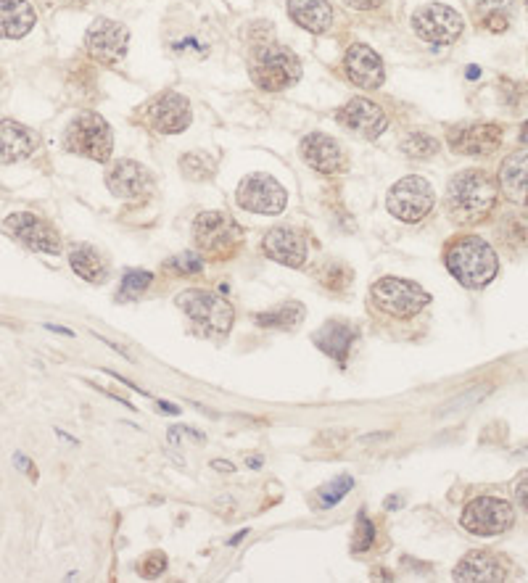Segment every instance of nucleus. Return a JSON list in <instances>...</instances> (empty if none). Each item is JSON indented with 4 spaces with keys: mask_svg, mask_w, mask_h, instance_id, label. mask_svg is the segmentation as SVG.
Segmentation results:
<instances>
[{
    "mask_svg": "<svg viewBox=\"0 0 528 583\" xmlns=\"http://www.w3.org/2000/svg\"><path fill=\"white\" fill-rule=\"evenodd\" d=\"M148 122L156 132L164 135H175V132L188 130L191 124V103L180 93H162L154 101L151 111H148Z\"/></svg>",
    "mask_w": 528,
    "mask_h": 583,
    "instance_id": "f3484780",
    "label": "nucleus"
},
{
    "mask_svg": "<svg viewBox=\"0 0 528 583\" xmlns=\"http://www.w3.org/2000/svg\"><path fill=\"white\" fill-rule=\"evenodd\" d=\"M304 312L307 309L301 307L299 301H286L280 307L270 309V312H259L254 320L262 328H275V330H294L301 320H304Z\"/></svg>",
    "mask_w": 528,
    "mask_h": 583,
    "instance_id": "cd10ccee",
    "label": "nucleus"
},
{
    "mask_svg": "<svg viewBox=\"0 0 528 583\" xmlns=\"http://www.w3.org/2000/svg\"><path fill=\"white\" fill-rule=\"evenodd\" d=\"M69 264H72V270L77 272L82 280H88V283L93 285L106 283V277H109L106 262H103L96 248L88 246V243H77V246L69 251Z\"/></svg>",
    "mask_w": 528,
    "mask_h": 583,
    "instance_id": "bb28decb",
    "label": "nucleus"
},
{
    "mask_svg": "<svg viewBox=\"0 0 528 583\" xmlns=\"http://www.w3.org/2000/svg\"><path fill=\"white\" fill-rule=\"evenodd\" d=\"M383 0H346V6L357 8V11H373V8L381 6Z\"/></svg>",
    "mask_w": 528,
    "mask_h": 583,
    "instance_id": "a19ab883",
    "label": "nucleus"
},
{
    "mask_svg": "<svg viewBox=\"0 0 528 583\" xmlns=\"http://www.w3.org/2000/svg\"><path fill=\"white\" fill-rule=\"evenodd\" d=\"M449 146L457 154L465 156H489L502 143V127L499 124H468V127H452L447 135Z\"/></svg>",
    "mask_w": 528,
    "mask_h": 583,
    "instance_id": "2eb2a0df",
    "label": "nucleus"
},
{
    "mask_svg": "<svg viewBox=\"0 0 528 583\" xmlns=\"http://www.w3.org/2000/svg\"><path fill=\"white\" fill-rule=\"evenodd\" d=\"M402 151L412 159H431L439 151V140L426 135V132H412L410 138H404Z\"/></svg>",
    "mask_w": 528,
    "mask_h": 583,
    "instance_id": "c756f323",
    "label": "nucleus"
},
{
    "mask_svg": "<svg viewBox=\"0 0 528 583\" xmlns=\"http://www.w3.org/2000/svg\"><path fill=\"white\" fill-rule=\"evenodd\" d=\"M214 467H217V470H233V465H230V462H222V460L214 462Z\"/></svg>",
    "mask_w": 528,
    "mask_h": 583,
    "instance_id": "37998d69",
    "label": "nucleus"
},
{
    "mask_svg": "<svg viewBox=\"0 0 528 583\" xmlns=\"http://www.w3.org/2000/svg\"><path fill=\"white\" fill-rule=\"evenodd\" d=\"M521 143L523 146H528V122L523 124V130H521Z\"/></svg>",
    "mask_w": 528,
    "mask_h": 583,
    "instance_id": "c03bdc74",
    "label": "nucleus"
},
{
    "mask_svg": "<svg viewBox=\"0 0 528 583\" xmlns=\"http://www.w3.org/2000/svg\"><path fill=\"white\" fill-rule=\"evenodd\" d=\"M37 14L30 0H0V37L19 40L35 27Z\"/></svg>",
    "mask_w": 528,
    "mask_h": 583,
    "instance_id": "b1692460",
    "label": "nucleus"
},
{
    "mask_svg": "<svg viewBox=\"0 0 528 583\" xmlns=\"http://www.w3.org/2000/svg\"><path fill=\"white\" fill-rule=\"evenodd\" d=\"M127 43H130L127 27L119 22H111V19L93 22L88 27V35H85V48L103 66H114L125 59Z\"/></svg>",
    "mask_w": 528,
    "mask_h": 583,
    "instance_id": "f8f14e48",
    "label": "nucleus"
},
{
    "mask_svg": "<svg viewBox=\"0 0 528 583\" xmlns=\"http://www.w3.org/2000/svg\"><path fill=\"white\" fill-rule=\"evenodd\" d=\"M45 328H48V330H53V333H61V336H69V338H72V336H74L72 330H66V328H59V325H45Z\"/></svg>",
    "mask_w": 528,
    "mask_h": 583,
    "instance_id": "79ce46f5",
    "label": "nucleus"
},
{
    "mask_svg": "<svg viewBox=\"0 0 528 583\" xmlns=\"http://www.w3.org/2000/svg\"><path fill=\"white\" fill-rule=\"evenodd\" d=\"M140 576L143 578H159L167 570V557H164L162 552H151L146 554L143 560H140L138 565Z\"/></svg>",
    "mask_w": 528,
    "mask_h": 583,
    "instance_id": "f704fd0d",
    "label": "nucleus"
},
{
    "mask_svg": "<svg viewBox=\"0 0 528 583\" xmlns=\"http://www.w3.org/2000/svg\"><path fill=\"white\" fill-rule=\"evenodd\" d=\"M14 462H16V467L22 470V473H27L32 478V481H37V470H35V465H32L24 454H14Z\"/></svg>",
    "mask_w": 528,
    "mask_h": 583,
    "instance_id": "ea45409f",
    "label": "nucleus"
},
{
    "mask_svg": "<svg viewBox=\"0 0 528 583\" xmlns=\"http://www.w3.org/2000/svg\"><path fill=\"white\" fill-rule=\"evenodd\" d=\"M180 169H183V175L188 177V180H196V183H201V180H209V177L214 175V169H217V161L212 159L209 154H185L183 159H180Z\"/></svg>",
    "mask_w": 528,
    "mask_h": 583,
    "instance_id": "c85d7f7f",
    "label": "nucleus"
},
{
    "mask_svg": "<svg viewBox=\"0 0 528 583\" xmlns=\"http://www.w3.org/2000/svg\"><path fill=\"white\" fill-rule=\"evenodd\" d=\"M66 148L72 154H80L85 159L106 161L111 156V127L106 119L93 114V111H82L80 117H74L72 124L66 127Z\"/></svg>",
    "mask_w": 528,
    "mask_h": 583,
    "instance_id": "423d86ee",
    "label": "nucleus"
},
{
    "mask_svg": "<svg viewBox=\"0 0 528 583\" xmlns=\"http://www.w3.org/2000/svg\"><path fill=\"white\" fill-rule=\"evenodd\" d=\"M433 188L426 177H404L394 188L389 190V198H386V206L396 219L402 222H420L423 217H428V212L433 209Z\"/></svg>",
    "mask_w": 528,
    "mask_h": 583,
    "instance_id": "6e6552de",
    "label": "nucleus"
},
{
    "mask_svg": "<svg viewBox=\"0 0 528 583\" xmlns=\"http://www.w3.org/2000/svg\"><path fill=\"white\" fill-rule=\"evenodd\" d=\"M154 283V275L146 270H130L125 275V283H122V296L125 299H135L143 291H148V285Z\"/></svg>",
    "mask_w": 528,
    "mask_h": 583,
    "instance_id": "2f4dec72",
    "label": "nucleus"
},
{
    "mask_svg": "<svg viewBox=\"0 0 528 583\" xmlns=\"http://www.w3.org/2000/svg\"><path fill=\"white\" fill-rule=\"evenodd\" d=\"M177 307L191 317L193 325L209 338H225L233 328V307L228 299H222L212 291H185L177 296Z\"/></svg>",
    "mask_w": 528,
    "mask_h": 583,
    "instance_id": "7ed1b4c3",
    "label": "nucleus"
},
{
    "mask_svg": "<svg viewBox=\"0 0 528 583\" xmlns=\"http://www.w3.org/2000/svg\"><path fill=\"white\" fill-rule=\"evenodd\" d=\"M412 27L426 43L449 45L462 35V16L444 3H426L412 14Z\"/></svg>",
    "mask_w": 528,
    "mask_h": 583,
    "instance_id": "1a4fd4ad",
    "label": "nucleus"
},
{
    "mask_svg": "<svg viewBox=\"0 0 528 583\" xmlns=\"http://www.w3.org/2000/svg\"><path fill=\"white\" fill-rule=\"evenodd\" d=\"M336 119L344 124L346 130L357 132V135L367 140L378 138L386 130V114H383L378 103L367 101V98H352L346 106L338 109Z\"/></svg>",
    "mask_w": 528,
    "mask_h": 583,
    "instance_id": "dca6fc26",
    "label": "nucleus"
},
{
    "mask_svg": "<svg viewBox=\"0 0 528 583\" xmlns=\"http://www.w3.org/2000/svg\"><path fill=\"white\" fill-rule=\"evenodd\" d=\"M262 248L270 259L286 264V267H304L309 254L307 238L291 227H272L270 233L264 235Z\"/></svg>",
    "mask_w": 528,
    "mask_h": 583,
    "instance_id": "aec40b11",
    "label": "nucleus"
},
{
    "mask_svg": "<svg viewBox=\"0 0 528 583\" xmlns=\"http://www.w3.org/2000/svg\"><path fill=\"white\" fill-rule=\"evenodd\" d=\"M3 225L14 238L24 243V246L35 248L40 254H51L56 256L61 251V238L59 233L53 230V225H48L43 217H37V214L30 212H16L8 214L3 219Z\"/></svg>",
    "mask_w": 528,
    "mask_h": 583,
    "instance_id": "ddd939ff",
    "label": "nucleus"
},
{
    "mask_svg": "<svg viewBox=\"0 0 528 583\" xmlns=\"http://www.w3.org/2000/svg\"><path fill=\"white\" fill-rule=\"evenodd\" d=\"M106 185H109V190L117 198L140 201V198H146L154 190V177L138 161L122 159L106 172Z\"/></svg>",
    "mask_w": 528,
    "mask_h": 583,
    "instance_id": "4468645a",
    "label": "nucleus"
},
{
    "mask_svg": "<svg viewBox=\"0 0 528 583\" xmlns=\"http://www.w3.org/2000/svg\"><path fill=\"white\" fill-rule=\"evenodd\" d=\"M288 14L299 27L323 35L333 24V8L328 0H288Z\"/></svg>",
    "mask_w": 528,
    "mask_h": 583,
    "instance_id": "393cba45",
    "label": "nucleus"
},
{
    "mask_svg": "<svg viewBox=\"0 0 528 583\" xmlns=\"http://www.w3.org/2000/svg\"><path fill=\"white\" fill-rule=\"evenodd\" d=\"M315 343L317 349L336 359L338 365H344L346 359H349V349H352L354 343V328L349 322L330 320L315 333Z\"/></svg>",
    "mask_w": 528,
    "mask_h": 583,
    "instance_id": "a878e982",
    "label": "nucleus"
},
{
    "mask_svg": "<svg viewBox=\"0 0 528 583\" xmlns=\"http://www.w3.org/2000/svg\"><path fill=\"white\" fill-rule=\"evenodd\" d=\"M373 301L381 312L391 314V317H415L420 309L428 307V296L418 283L402 280V277H383L373 285Z\"/></svg>",
    "mask_w": 528,
    "mask_h": 583,
    "instance_id": "0eeeda50",
    "label": "nucleus"
},
{
    "mask_svg": "<svg viewBox=\"0 0 528 583\" xmlns=\"http://www.w3.org/2000/svg\"><path fill=\"white\" fill-rule=\"evenodd\" d=\"M344 69H346V77H349L357 88L378 90L383 85V80H386L381 56H378L370 45H362V43L352 45V48L346 51Z\"/></svg>",
    "mask_w": 528,
    "mask_h": 583,
    "instance_id": "a211bd4d",
    "label": "nucleus"
},
{
    "mask_svg": "<svg viewBox=\"0 0 528 583\" xmlns=\"http://www.w3.org/2000/svg\"><path fill=\"white\" fill-rule=\"evenodd\" d=\"M499 190L513 204H528V148L507 156L499 167Z\"/></svg>",
    "mask_w": 528,
    "mask_h": 583,
    "instance_id": "412c9836",
    "label": "nucleus"
},
{
    "mask_svg": "<svg viewBox=\"0 0 528 583\" xmlns=\"http://www.w3.org/2000/svg\"><path fill=\"white\" fill-rule=\"evenodd\" d=\"M193 241L201 248V254L212 259H230L243 246V230L228 214L204 212L193 222Z\"/></svg>",
    "mask_w": 528,
    "mask_h": 583,
    "instance_id": "39448f33",
    "label": "nucleus"
},
{
    "mask_svg": "<svg viewBox=\"0 0 528 583\" xmlns=\"http://www.w3.org/2000/svg\"><path fill=\"white\" fill-rule=\"evenodd\" d=\"M175 51L177 53L193 51V56H198V59H201V56H206V51H209V48L198 43V40H183V43H175Z\"/></svg>",
    "mask_w": 528,
    "mask_h": 583,
    "instance_id": "4c0bfd02",
    "label": "nucleus"
},
{
    "mask_svg": "<svg viewBox=\"0 0 528 583\" xmlns=\"http://www.w3.org/2000/svg\"><path fill=\"white\" fill-rule=\"evenodd\" d=\"M515 499H518V504L528 512V475L515 483Z\"/></svg>",
    "mask_w": 528,
    "mask_h": 583,
    "instance_id": "58836bf2",
    "label": "nucleus"
},
{
    "mask_svg": "<svg viewBox=\"0 0 528 583\" xmlns=\"http://www.w3.org/2000/svg\"><path fill=\"white\" fill-rule=\"evenodd\" d=\"M301 77V61L283 45H264L251 56V80L262 90L278 93L296 85Z\"/></svg>",
    "mask_w": 528,
    "mask_h": 583,
    "instance_id": "20e7f679",
    "label": "nucleus"
},
{
    "mask_svg": "<svg viewBox=\"0 0 528 583\" xmlns=\"http://www.w3.org/2000/svg\"><path fill=\"white\" fill-rule=\"evenodd\" d=\"M515 520L513 507L497 496H478L462 512V525L476 536H497L505 533Z\"/></svg>",
    "mask_w": 528,
    "mask_h": 583,
    "instance_id": "9b49d317",
    "label": "nucleus"
},
{
    "mask_svg": "<svg viewBox=\"0 0 528 583\" xmlns=\"http://www.w3.org/2000/svg\"><path fill=\"white\" fill-rule=\"evenodd\" d=\"M167 270H175L177 275H183V277H193V275H201L204 262H201V256L193 254V251H185V254H177L175 259H169Z\"/></svg>",
    "mask_w": 528,
    "mask_h": 583,
    "instance_id": "7c9ffc66",
    "label": "nucleus"
},
{
    "mask_svg": "<svg viewBox=\"0 0 528 583\" xmlns=\"http://www.w3.org/2000/svg\"><path fill=\"white\" fill-rule=\"evenodd\" d=\"M323 283L328 285L333 293H344L349 285H352V270H346L341 264H330L328 270L323 272Z\"/></svg>",
    "mask_w": 528,
    "mask_h": 583,
    "instance_id": "473e14b6",
    "label": "nucleus"
},
{
    "mask_svg": "<svg viewBox=\"0 0 528 583\" xmlns=\"http://www.w3.org/2000/svg\"><path fill=\"white\" fill-rule=\"evenodd\" d=\"M497 204V183L481 169H468L452 177L447 193V209L457 222H481Z\"/></svg>",
    "mask_w": 528,
    "mask_h": 583,
    "instance_id": "f257e3e1",
    "label": "nucleus"
},
{
    "mask_svg": "<svg viewBox=\"0 0 528 583\" xmlns=\"http://www.w3.org/2000/svg\"><path fill=\"white\" fill-rule=\"evenodd\" d=\"M301 156L309 167L323 172V175H338L346 169L344 148L338 146V140L323 135V132H312L301 140Z\"/></svg>",
    "mask_w": 528,
    "mask_h": 583,
    "instance_id": "6ab92c4d",
    "label": "nucleus"
},
{
    "mask_svg": "<svg viewBox=\"0 0 528 583\" xmlns=\"http://www.w3.org/2000/svg\"><path fill=\"white\" fill-rule=\"evenodd\" d=\"M507 11L502 6H492L489 11L481 8V24H484L489 32H505L507 30Z\"/></svg>",
    "mask_w": 528,
    "mask_h": 583,
    "instance_id": "c9c22d12",
    "label": "nucleus"
},
{
    "mask_svg": "<svg viewBox=\"0 0 528 583\" xmlns=\"http://www.w3.org/2000/svg\"><path fill=\"white\" fill-rule=\"evenodd\" d=\"M447 267L465 288H484L497 277L499 259L478 235H462L447 246Z\"/></svg>",
    "mask_w": 528,
    "mask_h": 583,
    "instance_id": "f03ea898",
    "label": "nucleus"
},
{
    "mask_svg": "<svg viewBox=\"0 0 528 583\" xmlns=\"http://www.w3.org/2000/svg\"><path fill=\"white\" fill-rule=\"evenodd\" d=\"M37 148V135L24 127V124L14 122V119H3L0 122V161H22L30 159Z\"/></svg>",
    "mask_w": 528,
    "mask_h": 583,
    "instance_id": "4be33fe9",
    "label": "nucleus"
},
{
    "mask_svg": "<svg viewBox=\"0 0 528 583\" xmlns=\"http://www.w3.org/2000/svg\"><path fill=\"white\" fill-rule=\"evenodd\" d=\"M455 578L457 581L473 583V581H505V565L499 560L497 554L492 552H473L468 554L465 560L460 562L455 568Z\"/></svg>",
    "mask_w": 528,
    "mask_h": 583,
    "instance_id": "5701e85b",
    "label": "nucleus"
},
{
    "mask_svg": "<svg viewBox=\"0 0 528 583\" xmlns=\"http://www.w3.org/2000/svg\"><path fill=\"white\" fill-rule=\"evenodd\" d=\"M354 481L349 478V475H341V478H336V481L330 483L328 489H323V494H320V502H323V507H333V504H338L341 499H344L349 491H352Z\"/></svg>",
    "mask_w": 528,
    "mask_h": 583,
    "instance_id": "72a5a7b5",
    "label": "nucleus"
},
{
    "mask_svg": "<svg viewBox=\"0 0 528 583\" xmlns=\"http://www.w3.org/2000/svg\"><path fill=\"white\" fill-rule=\"evenodd\" d=\"M238 204L246 209V212L254 214H280L286 209L288 198L283 185L270 175H262V172H254V175L243 177L241 185H238Z\"/></svg>",
    "mask_w": 528,
    "mask_h": 583,
    "instance_id": "9d476101",
    "label": "nucleus"
},
{
    "mask_svg": "<svg viewBox=\"0 0 528 583\" xmlns=\"http://www.w3.org/2000/svg\"><path fill=\"white\" fill-rule=\"evenodd\" d=\"M373 541H375L373 520H367L365 515H360V520H357V536H354V549H357V552H365V549H370Z\"/></svg>",
    "mask_w": 528,
    "mask_h": 583,
    "instance_id": "e433bc0d",
    "label": "nucleus"
}]
</instances>
